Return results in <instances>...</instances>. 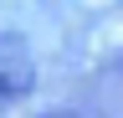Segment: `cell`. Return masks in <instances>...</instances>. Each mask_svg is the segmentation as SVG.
<instances>
[{"label": "cell", "mask_w": 123, "mask_h": 118, "mask_svg": "<svg viewBox=\"0 0 123 118\" xmlns=\"http://www.w3.org/2000/svg\"><path fill=\"white\" fill-rule=\"evenodd\" d=\"M36 82L31 72V51H26V36H0V113L10 103H21Z\"/></svg>", "instance_id": "obj_1"}, {"label": "cell", "mask_w": 123, "mask_h": 118, "mask_svg": "<svg viewBox=\"0 0 123 118\" xmlns=\"http://www.w3.org/2000/svg\"><path fill=\"white\" fill-rule=\"evenodd\" d=\"M51 118H82V113H72V108H62V113H51Z\"/></svg>", "instance_id": "obj_2"}]
</instances>
